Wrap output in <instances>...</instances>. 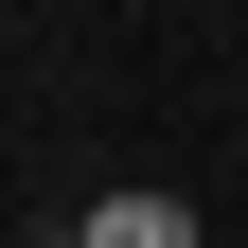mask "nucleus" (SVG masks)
<instances>
[{"instance_id":"1","label":"nucleus","mask_w":248,"mask_h":248,"mask_svg":"<svg viewBox=\"0 0 248 248\" xmlns=\"http://www.w3.org/2000/svg\"><path fill=\"white\" fill-rule=\"evenodd\" d=\"M71 248H195V213H177V195H89Z\"/></svg>"}]
</instances>
